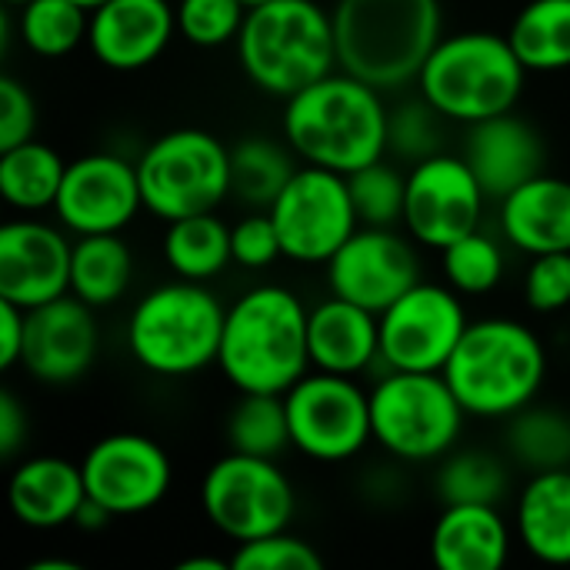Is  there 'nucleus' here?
<instances>
[{
	"mask_svg": "<svg viewBox=\"0 0 570 570\" xmlns=\"http://www.w3.org/2000/svg\"><path fill=\"white\" fill-rule=\"evenodd\" d=\"M461 157L474 170L488 200L501 204L518 187L544 174L548 154H544L541 134L511 110V114L471 124Z\"/></svg>",
	"mask_w": 570,
	"mask_h": 570,
	"instance_id": "nucleus-20",
	"label": "nucleus"
},
{
	"mask_svg": "<svg viewBox=\"0 0 570 570\" xmlns=\"http://www.w3.org/2000/svg\"><path fill=\"white\" fill-rule=\"evenodd\" d=\"M508 458L531 474L570 471L568 411L534 401L531 407L508 417Z\"/></svg>",
	"mask_w": 570,
	"mask_h": 570,
	"instance_id": "nucleus-31",
	"label": "nucleus"
},
{
	"mask_svg": "<svg viewBox=\"0 0 570 570\" xmlns=\"http://www.w3.org/2000/svg\"><path fill=\"white\" fill-rule=\"evenodd\" d=\"M204 518L234 544H254L287 534L297 514L291 478L267 458L224 454L200 481Z\"/></svg>",
	"mask_w": 570,
	"mask_h": 570,
	"instance_id": "nucleus-10",
	"label": "nucleus"
},
{
	"mask_svg": "<svg viewBox=\"0 0 570 570\" xmlns=\"http://www.w3.org/2000/svg\"><path fill=\"white\" fill-rule=\"evenodd\" d=\"M438 498L444 501V508L451 504H488V508H501L508 488H511V471L508 461L491 454V451H451L448 458H441L438 478H434Z\"/></svg>",
	"mask_w": 570,
	"mask_h": 570,
	"instance_id": "nucleus-33",
	"label": "nucleus"
},
{
	"mask_svg": "<svg viewBox=\"0 0 570 570\" xmlns=\"http://www.w3.org/2000/svg\"><path fill=\"white\" fill-rule=\"evenodd\" d=\"M83 501H87V484L80 464L53 454H37L20 461L7 484L10 514L33 531H57L73 524Z\"/></svg>",
	"mask_w": 570,
	"mask_h": 570,
	"instance_id": "nucleus-22",
	"label": "nucleus"
},
{
	"mask_svg": "<svg viewBox=\"0 0 570 570\" xmlns=\"http://www.w3.org/2000/svg\"><path fill=\"white\" fill-rule=\"evenodd\" d=\"M73 3H80L83 10H97L100 3H107V0H73Z\"/></svg>",
	"mask_w": 570,
	"mask_h": 570,
	"instance_id": "nucleus-49",
	"label": "nucleus"
},
{
	"mask_svg": "<svg viewBox=\"0 0 570 570\" xmlns=\"http://www.w3.org/2000/svg\"><path fill=\"white\" fill-rule=\"evenodd\" d=\"M114 521V514L107 511V508H100L97 501H83V508L77 511V518H73V524L80 528V531H104L107 524Z\"/></svg>",
	"mask_w": 570,
	"mask_h": 570,
	"instance_id": "nucleus-46",
	"label": "nucleus"
},
{
	"mask_svg": "<svg viewBox=\"0 0 570 570\" xmlns=\"http://www.w3.org/2000/svg\"><path fill=\"white\" fill-rule=\"evenodd\" d=\"M230 250H234V261L250 271H261V267L274 264L277 257H284L281 234H277L271 214L264 210V214L240 217L230 227Z\"/></svg>",
	"mask_w": 570,
	"mask_h": 570,
	"instance_id": "nucleus-42",
	"label": "nucleus"
},
{
	"mask_svg": "<svg viewBox=\"0 0 570 570\" xmlns=\"http://www.w3.org/2000/svg\"><path fill=\"white\" fill-rule=\"evenodd\" d=\"M267 214L281 234L284 257L297 264H327L361 227L347 177L311 164L297 167Z\"/></svg>",
	"mask_w": 570,
	"mask_h": 570,
	"instance_id": "nucleus-12",
	"label": "nucleus"
},
{
	"mask_svg": "<svg viewBox=\"0 0 570 570\" xmlns=\"http://www.w3.org/2000/svg\"><path fill=\"white\" fill-rule=\"evenodd\" d=\"M508 40L524 63V70L554 73L570 67V0H528L514 23L508 27Z\"/></svg>",
	"mask_w": 570,
	"mask_h": 570,
	"instance_id": "nucleus-29",
	"label": "nucleus"
},
{
	"mask_svg": "<svg viewBox=\"0 0 570 570\" xmlns=\"http://www.w3.org/2000/svg\"><path fill=\"white\" fill-rule=\"evenodd\" d=\"M524 301L534 314H561L570 307V250L531 257L524 274Z\"/></svg>",
	"mask_w": 570,
	"mask_h": 570,
	"instance_id": "nucleus-41",
	"label": "nucleus"
},
{
	"mask_svg": "<svg viewBox=\"0 0 570 570\" xmlns=\"http://www.w3.org/2000/svg\"><path fill=\"white\" fill-rule=\"evenodd\" d=\"M23 341H27V311L0 301V367L10 371L23 357Z\"/></svg>",
	"mask_w": 570,
	"mask_h": 570,
	"instance_id": "nucleus-45",
	"label": "nucleus"
},
{
	"mask_svg": "<svg viewBox=\"0 0 570 570\" xmlns=\"http://www.w3.org/2000/svg\"><path fill=\"white\" fill-rule=\"evenodd\" d=\"M448 287L458 294H491L504 277V250L484 230H474L441 250Z\"/></svg>",
	"mask_w": 570,
	"mask_h": 570,
	"instance_id": "nucleus-38",
	"label": "nucleus"
},
{
	"mask_svg": "<svg viewBox=\"0 0 570 570\" xmlns=\"http://www.w3.org/2000/svg\"><path fill=\"white\" fill-rule=\"evenodd\" d=\"M20 570H90L83 568V564H77V561H70V558H40V561H30L27 568Z\"/></svg>",
	"mask_w": 570,
	"mask_h": 570,
	"instance_id": "nucleus-48",
	"label": "nucleus"
},
{
	"mask_svg": "<svg viewBox=\"0 0 570 570\" xmlns=\"http://www.w3.org/2000/svg\"><path fill=\"white\" fill-rule=\"evenodd\" d=\"M20 40L37 57H67L90 33V10L73 0H27L20 7Z\"/></svg>",
	"mask_w": 570,
	"mask_h": 570,
	"instance_id": "nucleus-35",
	"label": "nucleus"
},
{
	"mask_svg": "<svg viewBox=\"0 0 570 570\" xmlns=\"http://www.w3.org/2000/svg\"><path fill=\"white\" fill-rule=\"evenodd\" d=\"M224 317L227 307L204 284H160L137 301L127 321V347L157 377H190L217 364Z\"/></svg>",
	"mask_w": 570,
	"mask_h": 570,
	"instance_id": "nucleus-7",
	"label": "nucleus"
},
{
	"mask_svg": "<svg viewBox=\"0 0 570 570\" xmlns=\"http://www.w3.org/2000/svg\"><path fill=\"white\" fill-rule=\"evenodd\" d=\"M227 444L237 454L277 461L291 444V421L284 394H240L227 414Z\"/></svg>",
	"mask_w": 570,
	"mask_h": 570,
	"instance_id": "nucleus-34",
	"label": "nucleus"
},
{
	"mask_svg": "<svg viewBox=\"0 0 570 570\" xmlns=\"http://www.w3.org/2000/svg\"><path fill=\"white\" fill-rule=\"evenodd\" d=\"M137 210H144L137 164L117 154H87L67 164L60 197L53 204L57 220L77 237L120 234Z\"/></svg>",
	"mask_w": 570,
	"mask_h": 570,
	"instance_id": "nucleus-17",
	"label": "nucleus"
},
{
	"mask_svg": "<svg viewBox=\"0 0 570 570\" xmlns=\"http://www.w3.org/2000/svg\"><path fill=\"white\" fill-rule=\"evenodd\" d=\"M240 3H244V7L250 10V7H261V3H271V0H240Z\"/></svg>",
	"mask_w": 570,
	"mask_h": 570,
	"instance_id": "nucleus-50",
	"label": "nucleus"
},
{
	"mask_svg": "<svg viewBox=\"0 0 570 570\" xmlns=\"http://www.w3.org/2000/svg\"><path fill=\"white\" fill-rule=\"evenodd\" d=\"M284 137L304 164L347 177L387 154V107L381 90L334 70L287 100Z\"/></svg>",
	"mask_w": 570,
	"mask_h": 570,
	"instance_id": "nucleus-3",
	"label": "nucleus"
},
{
	"mask_svg": "<svg viewBox=\"0 0 570 570\" xmlns=\"http://www.w3.org/2000/svg\"><path fill=\"white\" fill-rule=\"evenodd\" d=\"M414 284H421L417 250L394 227H357L327 261L331 294L371 314H384Z\"/></svg>",
	"mask_w": 570,
	"mask_h": 570,
	"instance_id": "nucleus-16",
	"label": "nucleus"
},
{
	"mask_svg": "<svg viewBox=\"0 0 570 570\" xmlns=\"http://www.w3.org/2000/svg\"><path fill=\"white\" fill-rule=\"evenodd\" d=\"M377 321L384 367L411 374H444L471 324L461 294L448 284L428 281L414 284L401 301L377 314Z\"/></svg>",
	"mask_w": 570,
	"mask_h": 570,
	"instance_id": "nucleus-13",
	"label": "nucleus"
},
{
	"mask_svg": "<svg viewBox=\"0 0 570 570\" xmlns=\"http://www.w3.org/2000/svg\"><path fill=\"white\" fill-rule=\"evenodd\" d=\"M87 498L107 508L114 518H134L157 508L170 484L174 464L160 441L147 434H107L80 461Z\"/></svg>",
	"mask_w": 570,
	"mask_h": 570,
	"instance_id": "nucleus-15",
	"label": "nucleus"
},
{
	"mask_svg": "<svg viewBox=\"0 0 570 570\" xmlns=\"http://www.w3.org/2000/svg\"><path fill=\"white\" fill-rule=\"evenodd\" d=\"M484 200L488 194L464 157L434 154L407 170L404 230L411 240L444 250L454 240L481 230Z\"/></svg>",
	"mask_w": 570,
	"mask_h": 570,
	"instance_id": "nucleus-14",
	"label": "nucleus"
},
{
	"mask_svg": "<svg viewBox=\"0 0 570 570\" xmlns=\"http://www.w3.org/2000/svg\"><path fill=\"white\" fill-rule=\"evenodd\" d=\"M177 33V10L167 0H107L90 10V53L110 70L154 63Z\"/></svg>",
	"mask_w": 570,
	"mask_h": 570,
	"instance_id": "nucleus-21",
	"label": "nucleus"
},
{
	"mask_svg": "<svg viewBox=\"0 0 570 570\" xmlns=\"http://www.w3.org/2000/svg\"><path fill=\"white\" fill-rule=\"evenodd\" d=\"M331 20L337 67L381 94L417 80L444 37L441 0H337Z\"/></svg>",
	"mask_w": 570,
	"mask_h": 570,
	"instance_id": "nucleus-2",
	"label": "nucleus"
},
{
	"mask_svg": "<svg viewBox=\"0 0 570 570\" xmlns=\"http://www.w3.org/2000/svg\"><path fill=\"white\" fill-rule=\"evenodd\" d=\"M307 314L301 297L277 284L254 287L227 307L217 367L237 394H287L311 374Z\"/></svg>",
	"mask_w": 570,
	"mask_h": 570,
	"instance_id": "nucleus-1",
	"label": "nucleus"
},
{
	"mask_svg": "<svg viewBox=\"0 0 570 570\" xmlns=\"http://www.w3.org/2000/svg\"><path fill=\"white\" fill-rule=\"evenodd\" d=\"M291 444L321 464H341L357 458L371 441V391L341 374H304L287 394Z\"/></svg>",
	"mask_w": 570,
	"mask_h": 570,
	"instance_id": "nucleus-11",
	"label": "nucleus"
},
{
	"mask_svg": "<svg viewBox=\"0 0 570 570\" xmlns=\"http://www.w3.org/2000/svg\"><path fill=\"white\" fill-rule=\"evenodd\" d=\"M347 190L361 227H397L404 224L407 174H401L384 157L347 174Z\"/></svg>",
	"mask_w": 570,
	"mask_h": 570,
	"instance_id": "nucleus-36",
	"label": "nucleus"
},
{
	"mask_svg": "<svg viewBox=\"0 0 570 570\" xmlns=\"http://www.w3.org/2000/svg\"><path fill=\"white\" fill-rule=\"evenodd\" d=\"M63 174H67L63 157L40 140H27L10 150H0V197L13 210L37 214L53 207L63 187Z\"/></svg>",
	"mask_w": 570,
	"mask_h": 570,
	"instance_id": "nucleus-28",
	"label": "nucleus"
},
{
	"mask_svg": "<svg viewBox=\"0 0 570 570\" xmlns=\"http://www.w3.org/2000/svg\"><path fill=\"white\" fill-rule=\"evenodd\" d=\"M234 570H327L321 551L314 544H307L304 538L277 534V538H264L254 544H237L234 558H230Z\"/></svg>",
	"mask_w": 570,
	"mask_h": 570,
	"instance_id": "nucleus-40",
	"label": "nucleus"
},
{
	"mask_svg": "<svg viewBox=\"0 0 570 570\" xmlns=\"http://www.w3.org/2000/svg\"><path fill=\"white\" fill-rule=\"evenodd\" d=\"M444 114L417 90V97H404L397 107H387V154L401 157L407 167L444 154Z\"/></svg>",
	"mask_w": 570,
	"mask_h": 570,
	"instance_id": "nucleus-37",
	"label": "nucleus"
},
{
	"mask_svg": "<svg viewBox=\"0 0 570 570\" xmlns=\"http://www.w3.org/2000/svg\"><path fill=\"white\" fill-rule=\"evenodd\" d=\"M294 150L271 137H244L230 147V194L247 207L271 210L297 174Z\"/></svg>",
	"mask_w": 570,
	"mask_h": 570,
	"instance_id": "nucleus-32",
	"label": "nucleus"
},
{
	"mask_svg": "<svg viewBox=\"0 0 570 570\" xmlns=\"http://www.w3.org/2000/svg\"><path fill=\"white\" fill-rule=\"evenodd\" d=\"M33 127L37 107L30 90L13 77H0V150L33 140Z\"/></svg>",
	"mask_w": 570,
	"mask_h": 570,
	"instance_id": "nucleus-43",
	"label": "nucleus"
},
{
	"mask_svg": "<svg viewBox=\"0 0 570 570\" xmlns=\"http://www.w3.org/2000/svg\"><path fill=\"white\" fill-rule=\"evenodd\" d=\"M521 548L551 568H570V471L531 474L514 504Z\"/></svg>",
	"mask_w": 570,
	"mask_h": 570,
	"instance_id": "nucleus-26",
	"label": "nucleus"
},
{
	"mask_svg": "<svg viewBox=\"0 0 570 570\" xmlns=\"http://www.w3.org/2000/svg\"><path fill=\"white\" fill-rule=\"evenodd\" d=\"M504 240L531 257L570 250V180L541 174L501 200Z\"/></svg>",
	"mask_w": 570,
	"mask_h": 570,
	"instance_id": "nucleus-25",
	"label": "nucleus"
},
{
	"mask_svg": "<svg viewBox=\"0 0 570 570\" xmlns=\"http://www.w3.org/2000/svg\"><path fill=\"white\" fill-rule=\"evenodd\" d=\"M511 528L501 508L451 504L431 531L434 570H504L511 561Z\"/></svg>",
	"mask_w": 570,
	"mask_h": 570,
	"instance_id": "nucleus-24",
	"label": "nucleus"
},
{
	"mask_svg": "<svg viewBox=\"0 0 570 570\" xmlns=\"http://www.w3.org/2000/svg\"><path fill=\"white\" fill-rule=\"evenodd\" d=\"M134 281V250L120 234L77 237L70 254V294L87 307L117 304Z\"/></svg>",
	"mask_w": 570,
	"mask_h": 570,
	"instance_id": "nucleus-27",
	"label": "nucleus"
},
{
	"mask_svg": "<svg viewBox=\"0 0 570 570\" xmlns=\"http://www.w3.org/2000/svg\"><path fill=\"white\" fill-rule=\"evenodd\" d=\"M73 244L50 224L23 217L0 227V301L23 311L70 294Z\"/></svg>",
	"mask_w": 570,
	"mask_h": 570,
	"instance_id": "nucleus-18",
	"label": "nucleus"
},
{
	"mask_svg": "<svg viewBox=\"0 0 570 570\" xmlns=\"http://www.w3.org/2000/svg\"><path fill=\"white\" fill-rule=\"evenodd\" d=\"M548 377V351L541 337L511 317H484L468 324L458 351L444 367V381L468 417L508 421L531 407Z\"/></svg>",
	"mask_w": 570,
	"mask_h": 570,
	"instance_id": "nucleus-4",
	"label": "nucleus"
},
{
	"mask_svg": "<svg viewBox=\"0 0 570 570\" xmlns=\"http://www.w3.org/2000/svg\"><path fill=\"white\" fill-rule=\"evenodd\" d=\"M164 261L177 274V281L204 284L234 261L230 227L214 214L170 220L164 234Z\"/></svg>",
	"mask_w": 570,
	"mask_h": 570,
	"instance_id": "nucleus-30",
	"label": "nucleus"
},
{
	"mask_svg": "<svg viewBox=\"0 0 570 570\" xmlns=\"http://www.w3.org/2000/svg\"><path fill=\"white\" fill-rule=\"evenodd\" d=\"M237 60L254 87L291 100L337 70L334 20L314 0H271L247 10Z\"/></svg>",
	"mask_w": 570,
	"mask_h": 570,
	"instance_id": "nucleus-5",
	"label": "nucleus"
},
{
	"mask_svg": "<svg viewBox=\"0 0 570 570\" xmlns=\"http://www.w3.org/2000/svg\"><path fill=\"white\" fill-rule=\"evenodd\" d=\"M97 344L100 337L94 307L67 294L27 311V341L20 364L40 384H73L90 371Z\"/></svg>",
	"mask_w": 570,
	"mask_h": 570,
	"instance_id": "nucleus-19",
	"label": "nucleus"
},
{
	"mask_svg": "<svg viewBox=\"0 0 570 570\" xmlns=\"http://www.w3.org/2000/svg\"><path fill=\"white\" fill-rule=\"evenodd\" d=\"M170 570H234V568H230V561L214 558V554H190V558L177 561Z\"/></svg>",
	"mask_w": 570,
	"mask_h": 570,
	"instance_id": "nucleus-47",
	"label": "nucleus"
},
{
	"mask_svg": "<svg viewBox=\"0 0 570 570\" xmlns=\"http://www.w3.org/2000/svg\"><path fill=\"white\" fill-rule=\"evenodd\" d=\"M464 417L444 374L387 371L371 391L374 444L407 464L448 458L458 448Z\"/></svg>",
	"mask_w": 570,
	"mask_h": 570,
	"instance_id": "nucleus-8",
	"label": "nucleus"
},
{
	"mask_svg": "<svg viewBox=\"0 0 570 570\" xmlns=\"http://www.w3.org/2000/svg\"><path fill=\"white\" fill-rule=\"evenodd\" d=\"M524 73L508 33L461 30L441 37L417 77V90L448 120L471 127L511 114L524 90Z\"/></svg>",
	"mask_w": 570,
	"mask_h": 570,
	"instance_id": "nucleus-6",
	"label": "nucleus"
},
{
	"mask_svg": "<svg viewBox=\"0 0 570 570\" xmlns=\"http://www.w3.org/2000/svg\"><path fill=\"white\" fill-rule=\"evenodd\" d=\"M3 3H10V7H23L27 0H3Z\"/></svg>",
	"mask_w": 570,
	"mask_h": 570,
	"instance_id": "nucleus-51",
	"label": "nucleus"
},
{
	"mask_svg": "<svg viewBox=\"0 0 570 570\" xmlns=\"http://www.w3.org/2000/svg\"><path fill=\"white\" fill-rule=\"evenodd\" d=\"M177 33L194 47H220L237 40L247 7L240 0H180L177 7Z\"/></svg>",
	"mask_w": 570,
	"mask_h": 570,
	"instance_id": "nucleus-39",
	"label": "nucleus"
},
{
	"mask_svg": "<svg viewBox=\"0 0 570 570\" xmlns=\"http://www.w3.org/2000/svg\"><path fill=\"white\" fill-rule=\"evenodd\" d=\"M27 434H30L27 407L10 391H3L0 394V458L13 461L20 454V448L27 444Z\"/></svg>",
	"mask_w": 570,
	"mask_h": 570,
	"instance_id": "nucleus-44",
	"label": "nucleus"
},
{
	"mask_svg": "<svg viewBox=\"0 0 570 570\" xmlns=\"http://www.w3.org/2000/svg\"><path fill=\"white\" fill-rule=\"evenodd\" d=\"M144 210L160 220L214 214L230 194V147L200 127L160 134L137 160Z\"/></svg>",
	"mask_w": 570,
	"mask_h": 570,
	"instance_id": "nucleus-9",
	"label": "nucleus"
},
{
	"mask_svg": "<svg viewBox=\"0 0 570 570\" xmlns=\"http://www.w3.org/2000/svg\"><path fill=\"white\" fill-rule=\"evenodd\" d=\"M307 351L314 371L357 377L381 361V321L331 294L307 314Z\"/></svg>",
	"mask_w": 570,
	"mask_h": 570,
	"instance_id": "nucleus-23",
	"label": "nucleus"
}]
</instances>
